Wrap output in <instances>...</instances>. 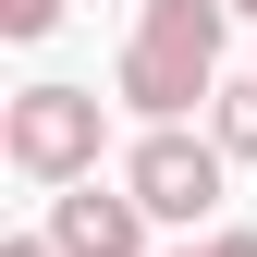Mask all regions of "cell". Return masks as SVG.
I'll list each match as a JSON object with an SVG mask.
<instances>
[{
	"mask_svg": "<svg viewBox=\"0 0 257 257\" xmlns=\"http://www.w3.org/2000/svg\"><path fill=\"white\" fill-rule=\"evenodd\" d=\"M220 25H233V0H147L135 13V49H122V98L159 122H184L196 98H220Z\"/></svg>",
	"mask_w": 257,
	"mask_h": 257,
	"instance_id": "1",
	"label": "cell"
},
{
	"mask_svg": "<svg viewBox=\"0 0 257 257\" xmlns=\"http://www.w3.org/2000/svg\"><path fill=\"white\" fill-rule=\"evenodd\" d=\"M0 147H13V172H37V184H86L98 172V86H25L13 122H0Z\"/></svg>",
	"mask_w": 257,
	"mask_h": 257,
	"instance_id": "2",
	"label": "cell"
},
{
	"mask_svg": "<svg viewBox=\"0 0 257 257\" xmlns=\"http://www.w3.org/2000/svg\"><path fill=\"white\" fill-rule=\"evenodd\" d=\"M122 196H135L147 220H208L220 208V147H196L184 122H159V135L122 159Z\"/></svg>",
	"mask_w": 257,
	"mask_h": 257,
	"instance_id": "3",
	"label": "cell"
},
{
	"mask_svg": "<svg viewBox=\"0 0 257 257\" xmlns=\"http://www.w3.org/2000/svg\"><path fill=\"white\" fill-rule=\"evenodd\" d=\"M49 245L61 257H135L147 245V208L135 196H98V184H61L49 196Z\"/></svg>",
	"mask_w": 257,
	"mask_h": 257,
	"instance_id": "4",
	"label": "cell"
},
{
	"mask_svg": "<svg viewBox=\"0 0 257 257\" xmlns=\"http://www.w3.org/2000/svg\"><path fill=\"white\" fill-rule=\"evenodd\" d=\"M220 159H257V86H220Z\"/></svg>",
	"mask_w": 257,
	"mask_h": 257,
	"instance_id": "5",
	"label": "cell"
},
{
	"mask_svg": "<svg viewBox=\"0 0 257 257\" xmlns=\"http://www.w3.org/2000/svg\"><path fill=\"white\" fill-rule=\"evenodd\" d=\"M61 25V0H0V37H49Z\"/></svg>",
	"mask_w": 257,
	"mask_h": 257,
	"instance_id": "6",
	"label": "cell"
},
{
	"mask_svg": "<svg viewBox=\"0 0 257 257\" xmlns=\"http://www.w3.org/2000/svg\"><path fill=\"white\" fill-rule=\"evenodd\" d=\"M0 257H61V245H49V233H13V245H0Z\"/></svg>",
	"mask_w": 257,
	"mask_h": 257,
	"instance_id": "7",
	"label": "cell"
},
{
	"mask_svg": "<svg viewBox=\"0 0 257 257\" xmlns=\"http://www.w3.org/2000/svg\"><path fill=\"white\" fill-rule=\"evenodd\" d=\"M208 257H257V233H208Z\"/></svg>",
	"mask_w": 257,
	"mask_h": 257,
	"instance_id": "8",
	"label": "cell"
},
{
	"mask_svg": "<svg viewBox=\"0 0 257 257\" xmlns=\"http://www.w3.org/2000/svg\"><path fill=\"white\" fill-rule=\"evenodd\" d=\"M233 13H257V0H233Z\"/></svg>",
	"mask_w": 257,
	"mask_h": 257,
	"instance_id": "9",
	"label": "cell"
}]
</instances>
